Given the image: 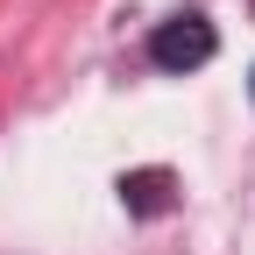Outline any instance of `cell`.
I'll use <instances>...</instances> for the list:
<instances>
[{"label":"cell","instance_id":"1","mask_svg":"<svg viewBox=\"0 0 255 255\" xmlns=\"http://www.w3.org/2000/svg\"><path fill=\"white\" fill-rule=\"evenodd\" d=\"M213 50H220V36H213L206 14H177V21H163L149 36V57L163 71H199V64H213Z\"/></svg>","mask_w":255,"mask_h":255}]
</instances>
